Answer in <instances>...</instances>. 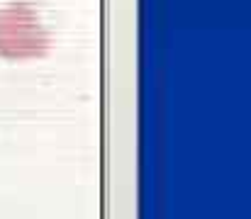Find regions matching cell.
I'll return each instance as SVG.
<instances>
[{
    "label": "cell",
    "mask_w": 251,
    "mask_h": 219,
    "mask_svg": "<svg viewBox=\"0 0 251 219\" xmlns=\"http://www.w3.org/2000/svg\"><path fill=\"white\" fill-rule=\"evenodd\" d=\"M47 32L39 15L29 5H10L0 10V54L10 59L42 56L47 51Z\"/></svg>",
    "instance_id": "obj_1"
}]
</instances>
